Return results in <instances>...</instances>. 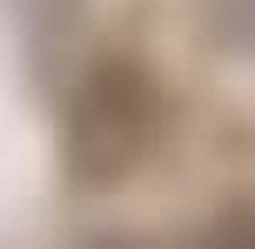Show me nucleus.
Masks as SVG:
<instances>
[{"label":"nucleus","mask_w":255,"mask_h":249,"mask_svg":"<svg viewBox=\"0 0 255 249\" xmlns=\"http://www.w3.org/2000/svg\"><path fill=\"white\" fill-rule=\"evenodd\" d=\"M94 249H128V243H94Z\"/></svg>","instance_id":"7ed1b4c3"},{"label":"nucleus","mask_w":255,"mask_h":249,"mask_svg":"<svg viewBox=\"0 0 255 249\" xmlns=\"http://www.w3.org/2000/svg\"><path fill=\"white\" fill-rule=\"evenodd\" d=\"M208 249H255V216H242V223H222L215 236H208Z\"/></svg>","instance_id":"f03ea898"},{"label":"nucleus","mask_w":255,"mask_h":249,"mask_svg":"<svg viewBox=\"0 0 255 249\" xmlns=\"http://www.w3.org/2000/svg\"><path fill=\"white\" fill-rule=\"evenodd\" d=\"M148 81L134 74V67H101V74L88 81V94H81V115H74V169L81 175H115L128 162L141 155V135H148L154 121V101H148Z\"/></svg>","instance_id":"f257e3e1"}]
</instances>
